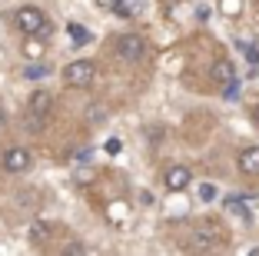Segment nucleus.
Instances as JSON below:
<instances>
[{"label":"nucleus","instance_id":"obj_1","mask_svg":"<svg viewBox=\"0 0 259 256\" xmlns=\"http://www.w3.org/2000/svg\"><path fill=\"white\" fill-rule=\"evenodd\" d=\"M14 23L27 37H47L50 33V20H47V14L40 7H20L14 14Z\"/></svg>","mask_w":259,"mask_h":256},{"label":"nucleus","instance_id":"obj_2","mask_svg":"<svg viewBox=\"0 0 259 256\" xmlns=\"http://www.w3.org/2000/svg\"><path fill=\"white\" fill-rule=\"evenodd\" d=\"M93 77H97V63L93 60H73V63L63 67V80L70 87H90Z\"/></svg>","mask_w":259,"mask_h":256},{"label":"nucleus","instance_id":"obj_3","mask_svg":"<svg viewBox=\"0 0 259 256\" xmlns=\"http://www.w3.org/2000/svg\"><path fill=\"white\" fill-rule=\"evenodd\" d=\"M116 53H120V60H126V63H140L146 57V40L140 37V33H123V37L116 40Z\"/></svg>","mask_w":259,"mask_h":256},{"label":"nucleus","instance_id":"obj_4","mask_svg":"<svg viewBox=\"0 0 259 256\" xmlns=\"http://www.w3.org/2000/svg\"><path fill=\"white\" fill-rule=\"evenodd\" d=\"M0 163H4V170H7V173H27V170H30V163H33V153L27 150V147H10V150H4Z\"/></svg>","mask_w":259,"mask_h":256},{"label":"nucleus","instance_id":"obj_5","mask_svg":"<svg viewBox=\"0 0 259 256\" xmlns=\"http://www.w3.org/2000/svg\"><path fill=\"white\" fill-rule=\"evenodd\" d=\"M190 183H193V173L186 170V166H169L166 170V190L180 193V190H186Z\"/></svg>","mask_w":259,"mask_h":256},{"label":"nucleus","instance_id":"obj_6","mask_svg":"<svg viewBox=\"0 0 259 256\" xmlns=\"http://www.w3.org/2000/svg\"><path fill=\"white\" fill-rule=\"evenodd\" d=\"M50 106H54V97H50L47 90H37L30 100H27V113H33V117H47Z\"/></svg>","mask_w":259,"mask_h":256},{"label":"nucleus","instance_id":"obj_7","mask_svg":"<svg viewBox=\"0 0 259 256\" xmlns=\"http://www.w3.org/2000/svg\"><path fill=\"white\" fill-rule=\"evenodd\" d=\"M239 170L246 176H259V147H249L239 153Z\"/></svg>","mask_w":259,"mask_h":256},{"label":"nucleus","instance_id":"obj_8","mask_svg":"<svg viewBox=\"0 0 259 256\" xmlns=\"http://www.w3.org/2000/svg\"><path fill=\"white\" fill-rule=\"evenodd\" d=\"M213 80L223 83V87L236 83V70H233V63H229V60H216L213 63Z\"/></svg>","mask_w":259,"mask_h":256},{"label":"nucleus","instance_id":"obj_9","mask_svg":"<svg viewBox=\"0 0 259 256\" xmlns=\"http://www.w3.org/2000/svg\"><path fill=\"white\" fill-rule=\"evenodd\" d=\"M143 4H146V0H116L113 10H116L120 17H137L140 10H143Z\"/></svg>","mask_w":259,"mask_h":256},{"label":"nucleus","instance_id":"obj_10","mask_svg":"<svg viewBox=\"0 0 259 256\" xmlns=\"http://www.w3.org/2000/svg\"><path fill=\"white\" fill-rule=\"evenodd\" d=\"M216 243V230H196L193 233V249H209Z\"/></svg>","mask_w":259,"mask_h":256},{"label":"nucleus","instance_id":"obj_11","mask_svg":"<svg viewBox=\"0 0 259 256\" xmlns=\"http://www.w3.org/2000/svg\"><path fill=\"white\" fill-rule=\"evenodd\" d=\"M23 57H27V60H40V57H44V44H40L37 37H27V44H23Z\"/></svg>","mask_w":259,"mask_h":256},{"label":"nucleus","instance_id":"obj_12","mask_svg":"<svg viewBox=\"0 0 259 256\" xmlns=\"http://www.w3.org/2000/svg\"><path fill=\"white\" fill-rule=\"evenodd\" d=\"M47 236H50V226L44 223V220H33L30 223V240H37V243H44Z\"/></svg>","mask_w":259,"mask_h":256},{"label":"nucleus","instance_id":"obj_13","mask_svg":"<svg viewBox=\"0 0 259 256\" xmlns=\"http://www.w3.org/2000/svg\"><path fill=\"white\" fill-rule=\"evenodd\" d=\"M47 74H50V67H44V63H30V67L23 70V77H27V80H44Z\"/></svg>","mask_w":259,"mask_h":256},{"label":"nucleus","instance_id":"obj_14","mask_svg":"<svg viewBox=\"0 0 259 256\" xmlns=\"http://www.w3.org/2000/svg\"><path fill=\"white\" fill-rule=\"evenodd\" d=\"M199 200H203V203L216 200V187H213V183H203V187H199Z\"/></svg>","mask_w":259,"mask_h":256},{"label":"nucleus","instance_id":"obj_15","mask_svg":"<svg viewBox=\"0 0 259 256\" xmlns=\"http://www.w3.org/2000/svg\"><path fill=\"white\" fill-rule=\"evenodd\" d=\"M239 50L246 53V60H249V63H259V50L252 44H239Z\"/></svg>","mask_w":259,"mask_h":256},{"label":"nucleus","instance_id":"obj_16","mask_svg":"<svg viewBox=\"0 0 259 256\" xmlns=\"http://www.w3.org/2000/svg\"><path fill=\"white\" fill-rule=\"evenodd\" d=\"M226 210H233V213H239V216H246V206H243V200H233V196L226 200Z\"/></svg>","mask_w":259,"mask_h":256},{"label":"nucleus","instance_id":"obj_17","mask_svg":"<svg viewBox=\"0 0 259 256\" xmlns=\"http://www.w3.org/2000/svg\"><path fill=\"white\" fill-rule=\"evenodd\" d=\"M70 33H73V40H76V44H83V40H90V33H87V30H80L76 23H70Z\"/></svg>","mask_w":259,"mask_h":256},{"label":"nucleus","instance_id":"obj_18","mask_svg":"<svg viewBox=\"0 0 259 256\" xmlns=\"http://www.w3.org/2000/svg\"><path fill=\"white\" fill-rule=\"evenodd\" d=\"M223 14H239V0H223Z\"/></svg>","mask_w":259,"mask_h":256},{"label":"nucleus","instance_id":"obj_19","mask_svg":"<svg viewBox=\"0 0 259 256\" xmlns=\"http://www.w3.org/2000/svg\"><path fill=\"white\" fill-rule=\"evenodd\" d=\"M120 140H116V136H113V140H107V153H120Z\"/></svg>","mask_w":259,"mask_h":256},{"label":"nucleus","instance_id":"obj_20","mask_svg":"<svg viewBox=\"0 0 259 256\" xmlns=\"http://www.w3.org/2000/svg\"><path fill=\"white\" fill-rule=\"evenodd\" d=\"M103 4H116V0H103Z\"/></svg>","mask_w":259,"mask_h":256},{"label":"nucleus","instance_id":"obj_21","mask_svg":"<svg viewBox=\"0 0 259 256\" xmlns=\"http://www.w3.org/2000/svg\"><path fill=\"white\" fill-rule=\"evenodd\" d=\"M0 123H4V113H0Z\"/></svg>","mask_w":259,"mask_h":256},{"label":"nucleus","instance_id":"obj_22","mask_svg":"<svg viewBox=\"0 0 259 256\" xmlns=\"http://www.w3.org/2000/svg\"><path fill=\"white\" fill-rule=\"evenodd\" d=\"M256 120H259V110H256Z\"/></svg>","mask_w":259,"mask_h":256}]
</instances>
